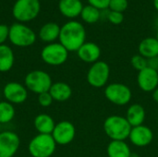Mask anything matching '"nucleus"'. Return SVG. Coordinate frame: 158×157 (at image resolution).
<instances>
[{
	"instance_id": "13",
	"label": "nucleus",
	"mask_w": 158,
	"mask_h": 157,
	"mask_svg": "<svg viewBox=\"0 0 158 157\" xmlns=\"http://www.w3.org/2000/svg\"><path fill=\"white\" fill-rule=\"evenodd\" d=\"M129 140L136 147H145L153 142L154 132L149 127L143 124L137 127H132Z\"/></svg>"
},
{
	"instance_id": "30",
	"label": "nucleus",
	"mask_w": 158,
	"mask_h": 157,
	"mask_svg": "<svg viewBox=\"0 0 158 157\" xmlns=\"http://www.w3.org/2000/svg\"><path fill=\"white\" fill-rule=\"evenodd\" d=\"M87 1H88V5H91L101 11L108 9V6L110 2V0H87Z\"/></svg>"
},
{
	"instance_id": "17",
	"label": "nucleus",
	"mask_w": 158,
	"mask_h": 157,
	"mask_svg": "<svg viewBox=\"0 0 158 157\" xmlns=\"http://www.w3.org/2000/svg\"><path fill=\"white\" fill-rule=\"evenodd\" d=\"M60 28L57 23L56 22H47L44 24L39 30V38L42 42L46 43H56V41L59 38Z\"/></svg>"
},
{
	"instance_id": "6",
	"label": "nucleus",
	"mask_w": 158,
	"mask_h": 157,
	"mask_svg": "<svg viewBox=\"0 0 158 157\" xmlns=\"http://www.w3.org/2000/svg\"><path fill=\"white\" fill-rule=\"evenodd\" d=\"M52 84L51 76L46 71L40 69L30 71L24 79V85L28 91L36 94L49 92Z\"/></svg>"
},
{
	"instance_id": "27",
	"label": "nucleus",
	"mask_w": 158,
	"mask_h": 157,
	"mask_svg": "<svg viewBox=\"0 0 158 157\" xmlns=\"http://www.w3.org/2000/svg\"><path fill=\"white\" fill-rule=\"evenodd\" d=\"M129 6L128 0H110L108 10L123 13Z\"/></svg>"
},
{
	"instance_id": "3",
	"label": "nucleus",
	"mask_w": 158,
	"mask_h": 157,
	"mask_svg": "<svg viewBox=\"0 0 158 157\" xmlns=\"http://www.w3.org/2000/svg\"><path fill=\"white\" fill-rule=\"evenodd\" d=\"M56 145L51 134H37L29 143L28 151L32 157H51Z\"/></svg>"
},
{
	"instance_id": "10",
	"label": "nucleus",
	"mask_w": 158,
	"mask_h": 157,
	"mask_svg": "<svg viewBox=\"0 0 158 157\" xmlns=\"http://www.w3.org/2000/svg\"><path fill=\"white\" fill-rule=\"evenodd\" d=\"M28 92L25 85L17 81H10L4 86L3 96L6 102L12 105H20L27 100Z\"/></svg>"
},
{
	"instance_id": "24",
	"label": "nucleus",
	"mask_w": 158,
	"mask_h": 157,
	"mask_svg": "<svg viewBox=\"0 0 158 157\" xmlns=\"http://www.w3.org/2000/svg\"><path fill=\"white\" fill-rule=\"evenodd\" d=\"M101 16H102L101 10H99L98 8L91 5H87L83 6L80 17L81 18L82 21H84L85 23L94 24L99 21V19H101Z\"/></svg>"
},
{
	"instance_id": "16",
	"label": "nucleus",
	"mask_w": 158,
	"mask_h": 157,
	"mask_svg": "<svg viewBox=\"0 0 158 157\" xmlns=\"http://www.w3.org/2000/svg\"><path fill=\"white\" fill-rule=\"evenodd\" d=\"M83 6L81 0H59L58 2L59 12L71 20L81 16Z\"/></svg>"
},
{
	"instance_id": "26",
	"label": "nucleus",
	"mask_w": 158,
	"mask_h": 157,
	"mask_svg": "<svg viewBox=\"0 0 158 157\" xmlns=\"http://www.w3.org/2000/svg\"><path fill=\"white\" fill-rule=\"evenodd\" d=\"M131 64L132 68L138 72L147 68V59L141 55H134L131 59Z\"/></svg>"
},
{
	"instance_id": "11",
	"label": "nucleus",
	"mask_w": 158,
	"mask_h": 157,
	"mask_svg": "<svg viewBox=\"0 0 158 157\" xmlns=\"http://www.w3.org/2000/svg\"><path fill=\"white\" fill-rule=\"evenodd\" d=\"M51 135L56 144L68 145L73 142L76 136V129L71 122L63 120L56 124Z\"/></svg>"
},
{
	"instance_id": "4",
	"label": "nucleus",
	"mask_w": 158,
	"mask_h": 157,
	"mask_svg": "<svg viewBox=\"0 0 158 157\" xmlns=\"http://www.w3.org/2000/svg\"><path fill=\"white\" fill-rule=\"evenodd\" d=\"M40 10L39 0H17L12 7V15L18 22L25 23L35 19Z\"/></svg>"
},
{
	"instance_id": "32",
	"label": "nucleus",
	"mask_w": 158,
	"mask_h": 157,
	"mask_svg": "<svg viewBox=\"0 0 158 157\" xmlns=\"http://www.w3.org/2000/svg\"><path fill=\"white\" fill-rule=\"evenodd\" d=\"M147 67L158 71V56L147 59Z\"/></svg>"
},
{
	"instance_id": "20",
	"label": "nucleus",
	"mask_w": 158,
	"mask_h": 157,
	"mask_svg": "<svg viewBox=\"0 0 158 157\" xmlns=\"http://www.w3.org/2000/svg\"><path fill=\"white\" fill-rule=\"evenodd\" d=\"M139 55L146 59L158 56V41L156 37H146L143 39L138 46Z\"/></svg>"
},
{
	"instance_id": "5",
	"label": "nucleus",
	"mask_w": 158,
	"mask_h": 157,
	"mask_svg": "<svg viewBox=\"0 0 158 157\" xmlns=\"http://www.w3.org/2000/svg\"><path fill=\"white\" fill-rule=\"evenodd\" d=\"M9 42L17 47H29L36 41V34L32 29L24 23L15 22L9 26Z\"/></svg>"
},
{
	"instance_id": "31",
	"label": "nucleus",
	"mask_w": 158,
	"mask_h": 157,
	"mask_svg": "<svg viewBox=\"0 0 158 157\" xmlns=\"http://www.w3.org/2000/svg\"><path fill=\"white\" fill-rule=\"evenodd\" d=\"M9 36V26L6 24H0V45L5 44Z\"/></svg>"
},
{
	"instance_id": "14",
	"label": "nucleus",
	"mask_w": 158,
	"mask_h": 157,
	"mask_svg": "<svg viewBox=\"0 0 158 157\" xmlns=\"http://www.w3.org/2000/svg\"><path fill=\"white\" fill-rule=\"evenodd\" d=\"M137 83L143 92L153 93L158 87V71L148 67L139 71Z\"/></svg>"
},
{
	"instance_id": "33",
	"label": "nucleus",
	"mask_w": 158,
	"mask_h": 157,
	"mask_svg": "<svg viewBox=\"0 0 158 157\" xmlns=\"http://www.w3.org/2000/svg\"><path fill=\"white\" fill-rule=\"evenodd\" d=\"M152 97H153V100L158 104V87L152 93Z\"/></svg>"
},
{
	"instance_id": "25",
	"label": "nucleus",
	"mask_w": 158,
	"mask_h": 157,
	"mask_svg": "<svg viewBox=\"0 0 158 157\" xmlns=\"http://www.w3.org/2000/svg\"><path fill=\"white\" fill-rule=\"evenodd\" d=\"M15 107L14 105L6 102H0V124H7L11 122L15 118Z\"/></svg>"
},
{
	"instance_id": "37",
	"label": "nucleus",
	"mask_w": 158,
	"mask_h": 157,
	"mask_svg": "<svg viewBox=\"0 0 158 157\" xmlns=\"http://www.w3.org/2000/svg\"><path fill=\"white\" fill-rule=\"evenodd\" d=\"M156 38L157 39V41H158V29H157V31H156Z\"/></svg>"
},
{
	"instance_id": "19",
	"label": "nucleus",
	"mask_w": 158,
	"mask_h": 157,
	"mask_svg": "<svg viewBox=\"0 0 158 157\" xmlns=\"http://www.w3.org/2000/svg\"><path fill=\"white\" fill-rule=\"evenodd\" d=\"M49 93L54 101L65 102L71 97L72 89L68 83L64 81H56L53 82Z\"/></svg>"
},
{
	"instance_id": "9",
	"label": "nucleus",
	"mask_w": 158,
	"mask_h": 157,
	"mask_svg": "<svg viewBox=\"0 0 158 157\" xmlns=\"http://www.w3.org/2000/svg\"><path fill=\"white\" fill-rule=\"evenodd\" d=\"M110 77L109 65L99 60L91 65L87 72V82L94 88H102L106 86Z\"/></svg>"
},
{
	"instance_id": "1",
	"label": "nucleus",
	"mask_w": 158,
	"mask_h": 157,
	"mask_svg": "<svg viewBox=\"0 0 158 157\" xmlns=\"http://www.w3.org/2000/svg\"><path fill=\"white\" fill-rule=\"evenodd\" d=\"M58 41L69 52H77L86 42V30L83 24L74 19L69 20L61 26Z\"/></svg>"
},
{
	"instance_id": "15",
	"label": "nucleus",
	"mask_w": 158,
	"mask_h": 157,
	"mask_svg": "<svg viewBox=\"0 0 158 157\" xmlns=\"http://www.w3.org/2000/svg\"><path fill=\"white\" fill-rule=\"evenodd\" d=\"M78 57L84 63L94 64L99 61L101 56L100 46L93 42H85L77 51Z\"/></svg>"
},
{
	"instance_id": "8",
	"label": "nucleus",
	"mask_w": 158,
	"mask_h": 157,
	"mask_svg": "<svg viewBox=\"0 0 158 157\" xmlns=\"http://www.w3.org/2000/svg\"><path fill=\"white\" fill-rule=\"evenodd\" d=\"M69 51L60 43H47L41 51L42 60L49 66H61L68 60Z\"/></svg>"
},
{
	"instance_id": "21",
	"label": "nucleus",
	"mask_w": 158,
	"mask_h": 157,
	"mask_svg": "<svg viewBox=\"0 0 158 157\" xmlns=\"http://www.w3.org/2000/svg\"><path fill=\"white\" fill-rule=\"evenodd\" d=\"M33 126L39 134H52L56 123L51 116L47 114H39L33 120Z\"/></svg>"
},
{
	"instance_id": "22",
	"label": "nucleus",
	"mask_w": 158,
	"mask_h": 157,
	"mask_svg": "<svg viewBox=\"0 0 158 157\" xmlns=\"http://www.w3.org/2000/svg\"><path fill=\"white\" fill-rule=\"evenodd\" d=\"M108 157H131V151L125 141H111L106 148Z\"/></svg>"
},
{
	"instance_id": "38",
	"label": "nucleus",
	"mask_w": 158,
	"mask_h": 157,
	"mask_svg": "<svg viewBox=\"0 0 158 157\" xmlns=\"http://www.w3.org/2000/svg\"><path fill=\"white\" fill-rule=\"evenodd\" d=\"M0 132H1V124H0Z\"/></svg>"
},
{
	"instance_id": "23",
	"label": "nucleus",
	"mask_w": 158,
	"mask_h": 157,
	"mask_svg": "<svg viewBox=\"0 0 158 157\" xmlns=\"http://www.w3.org/2000/svg\"><path fill=\"white\" fill-rule=\"evenodd\" d=\"M15 63V55L12 48L6 44L0 45V72L12 69Z\"/></svg>"
},
{
	"instance_id": "36",
	"label": "nucleus",
	"mask_w": 158,
	"mask_h": 157,
	"mask_svg": "<svg viewBox=\"0 0 158 157\" xmlns=\"http://www.w3.org/2000/svg\"><path fill=\"white\" fill-rule=\"evenodd\" d=\"M156 27H157L158 29V16L156 17Z\"/></svg>"
},
{
	"instance_id": "28",
	"label": "nucleus",
	"mask_w": 158,
	"mask_h": 157,
	"mask_svg": "<svg viewBox=\"0 0 158 157\" xmlns=\"http://www.w3.org/2000/svg\"><path fill=\"white\" fill-rule=\"evenodd\" d=\"M106 19L111 24L119 25L124 20V15H123V13H120V12L108 10V12L106 14Z\"/></svg>"
},
{
	"instance_id": "18",
	"label": "nucleus",
	"mask_w": 158,
	"mask_h": 157,
	"mask_svg": "<svg viewBox=\"0 0 158 157\" xmlns=\"http://www.w3.org/2000/svg\"><path fill=\"white\" fill-rule=\"evenodd\" d=\"M146 117V112L144 107L141 104L131 105L126 113V118L131 127H137L143 125Z\"/></svg>"
},
{
	"instance_id": "12",
	"label": "nucleus",
	"mask_w": 158,
	"mask_h": 157,
	"mask_svg": "<svg viewBox=\"0 0 158 157\" xmlns=\"http://www.w3.org/2000/svg\"><path fill=\"white\" fill-rule=\"evenodd\" d=\"M20 145V139L11 130L0 132V157H13Z\"/></svg>"
},
{
	"instance_id": "7",
	"label": "nucleus",
	"mask_w": 158,
	"mask_h": 157,
	"mask_svg": "<svg viewBox=\"0 0 158 157\" xmlns=\"http://www.w3.org/2000/svg\"><path fill=\"white\" fill-rule=\"evenodd\" d=\"M106 98L113 105L123 106L128 105L132 98V92L129 86L120 82L107 84L105 88Z\"/></svg>"
},
{
	"instance_id": "35",
	"label": "nucleus",
	"mask_w": 158,
	"mask_h": 157,
	"mask_svg": "<svg viewBox=\"0 0 158 157\" xmlns=\"http://www.w3.org/2000/svg\"><path fill=\"white\" fill-rule=\"evenodd\" d=\"M131 157H139V155L137 154H134V153H131Z\"/></svg>"
},
{
	"instance_id": "29",
	"label": "nucleus",
	"mask_w": 158,
	"mask_h": 157,
	"mask_svg": "<svg viewBox=\"0 0 158 157\" xmlns=\"http://www.w3.org/2000/svg\"><path fill=\"white\" fill-rule=\"evenodd\" d=\"M54 100L49 92L38 94V103L43 107H49L53 104Z\"/></svg>"
},
{
	"instance_id": "2",
	"label": "nucleus",
	"mask_w": 158,
	"mask_h": 157,
	"mask_svg": "<svg viewBox=\"0 0 158 157\" xmlns=\"http://www.w3.org/2000/svg\"><path fill=\"white\" fill-rule=\"evenodd\" d=\"M103 128L111 141H126L129 139L132 127L125 117L112 115L105 119Z\"/></svg>"
},
{
	"instance_id": "34",
	"label": "nucleus",
	"mask_w": 158,
	"mask_h": 157,
	"mask_svg": "<svg viewBox=\"0 0 158 157\" xmlns=\"http://www.w3.org/2000/svg\"><path fill=\"white\" fill-rule=\"evenodd\" d=\"M153 5H154V7L156 8V10L158 11V0H154L153 1Z\"/></svg>"
}]
</instances>
